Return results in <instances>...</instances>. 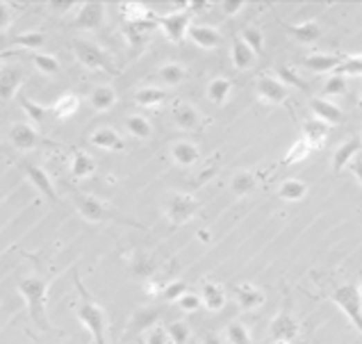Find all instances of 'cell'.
<instances>
[{
    "mask_svg": "<svg viewBox=\"0 0 362 344\" xmlns=\"http://www.w3.org/2000/svg\"><path fill=\"white\" fill-rule=\"evenodd\" d=\"M21 169H23V174H26L28 183L33 185L39 194H44L46 199H51L55 203H60V194H57V190H55L51 176L46 174L42 167H37V164H30V162H23Z\"/></svg>",
    "mask_w": 362,
    "mask_h": 344,
    "instance_id": "cell-13",
    "label": "cell"
},
{
    "mask_svg": "<svg viewBox=\"0 0 362 344\" xmlns=\"http://www.w3.org/2000/svg\"><path fill=\"white\" fill-rule=\"evenodd\" d=\"M89 144L96 148H105V151H114V153L125 151V139L109 126H100L93 130L89 135Z\"/></svg>",
    "mask_w": 362,
    "mask_h": 344,
    "instance_id": "cell-17",
    "label": "cell"
},
{
    "mask_svg": "<svg viewBox=\"0 0 362 344\" xmlns=\"http://www.w3.org/2000/svg\"><path fill=\"white\" fill-rule=\"evenodd\" d=\"M242 42L248 46L251 51H253L255 55H260L262 53V48H264V37H262V33H260L257 28H253V26H246L242 30Z\"/></svg>",
    "mask_w": 362,
    "mask_h": 344,
    "instance_id": "cell-42",
    "label": "cell"
},
{
    "mask_svg": "<svg viewBox=\"0 0 362 344\" xmlns=\"http://www.w3.org/2000/svg\"><path fill=\"white\" fill-rule=\"evenodd\" d=\"M187 39L194 44V46H199V48L203 51H215L219 44H221V33H219L217 28H212V26H192L190 28V33H187Z\"/></svg>",
    "mask_w": 362,
    "mask_h": 344,
    "instance_id": "cell-19",
    "label": "cell"
},
{
    "mask_svg": "<svg viewBox=\"0 0 362 344\" xmlns=\"http://www.w3.org/2000/svg\"><path fill=\"white\" fill-rule=\"evenodd\" d=\"M226 338H228V344H253L248 328L244 326L242 322H230V324H228L226 326Z\"/></svg>",
    "mask_w": 362,
    "mask_h": 344,
    "instance_id": "cell-40",
    "label": "cell"
},
{
    "mask_svg": "<svg viewBox=\"0 0 362 344\" xmlns=\"http://www.w3.org/2000/svg\"><path fill=\"white\" fill-rule=\"evenodd\" d=\"M121 344H123V342H121Z\"/></svg>",
    "mask_w": 362,
    "mask_h": 344,
    "instance_id": "cell-59",
    "label": "cell"
},
{
    "mask_svg": "<svg viewBox=\"0 0 362 344\" xmlns=\"http://www.w3.org/2000/svg\"><path fill=\"white\" fill-rule=\"evenodd\" d=\"M257 187V178L255 174H251V171H237V174L233 176L230 181V190L235 197H246Z\"/></svg>",
    "mask_w": 362,
    "mask_h": 344,
    "instance_id": "cell-35",
    "label": "cell"
},
{
    "mask_svg": "<svg viewBox=\"0 0 362 344\" xmlns=\"http://www.w3.org/2000/svg\"><path fill=\"white\" fill-rule=\"evenodd\" d=\"M230 91H233V82L228 78H215L210 80L208 84V100L215 105H224L228 98H230Z\"/></svg>",
    "mask_w": 362,
    "mask_h": 344,
    "instance_id": "cell-34",
    "label": "cell"
},
{
    "mask_svg": "<svg viewBox=\"0 0 362 344\" xmlns=\"http://www.w3.org/2000/svg\"><path fill=\"white\" fill-rule=\"evenodd\" d=\"M30 60H33V64L37 66V71H42L46 75H57L62 69L60 60L48 53H30Z\"/></svg>",
    "mask_w": 362,
    "mask_h": 344,
    "instance_id": "cell-37",
    "label": "cell"
},
{
    "mask_svg": "<svg viewBox=\"0 0 362 344\" xmlns=\"http://www.w3.org/2000/svg\"><path fill=\"white\" fill-rule=\"evenodd\" d=\"M346 91V78L344 75H337V73H330V78L324 84V93L326 96H342Z\"/></svg>",
    "mask_w": 362,
    "mask_h": 344,
    "instance_id": "cell-47",
    "label": "cell"
},
{
    "mask_svg": "<svg viewBox=\"0 0 362 344\" xmlns=\"http://www.w3.org/2000/svg\"><path fill=\"white\" fill-rule=\"evenodd\" d=\"M14 44H17L19 48L37 53L39 48H44L46 46V35L39 33V30H30V33H21V35L14 37Z\"/></svg>",
    "mask_w": 362,
    "mask_h": 344,
    "instance_id": "cell-38",
    "label": "cell"
},
{
    "mask_svg": "<svg viewBox=\"0 0 362 344\" xmlns=\"http://www.w3.org/2000/svg\"><path fill=\"white\" fill-rule=\"evenodd\" d=\"M244 7H246V3H242V0H224L221 12H224V17H237Z\"/></svg>",
    "mask_w": 362,
    "mask_h": 344,
    "instance_id": "cell-50",
    "label": "cell"
},
{
    "mask_svg": "<svg viewBox=\"0 0 362 344\" xmlns=\"http://www.w3.org/2000/svg\"><path fill=\"white\" fill-rule=\"evenodd\" d=\"M169 98V91L162 89V87H139L135 91V103L146 107V109H155V107H162L167 103Z\"/></svg>",
    "mask_w": 362,
    "mask_h": 344,
    "instance_id": "cell-28",
    "label": "cell"
},
{
    "mask_svg": "<svg viewBox=\"0 0 362 344\" xmlns=\"http://www.w3.org/2000/svg\"><path fill=\"white\" fill-rule=\"evenodd\" d=\"M75 7H78V12L73 14V26L78 30L91 33V30H98L105 23V14H107L105 3L91 0V3H80V5H75Z\"/></svg>",
    "mask_w": 362,
    "mask_h": 344,
    "instance_id": "cell-8",
    "label": "cell"
},
{
    "mask_svg": "<svg viewBox=\"0 0 362 344\" xmlns=\"http://www.w3.org/2000/svg\"><path fill=\"white\" fill-rule=\"evenodd\" d=\"M349 171L353 176H356V181L362 185V158H356L351 164H349Z\"/></svg>",
    "mask_w": 362,
    "mask_h": 344,
    "instance_id": "cell-52",
    "label": "cell"
},
{
    "mask_svg": "<svg viewBox=\"0 0 362 344\" xmlns=\"http://www.w3.org/2000/svg\"><path fill=\"white\" fill-rule=\"evenodd\" d=\"M171 119L180 130H199L201 114L192 103H176L171 109Z\"/></svg>",
    "mask_w": 362,
    "mask_h": 344,
    "instance_id": "cell-20",
    "label": "cell"
},
{
    "mask_svg": "<svg viewBox=\"0 0 362 344\" xmlns=\"http://www.w3.org/2000/svg\"><path fill=\"white\" fill-rule=\"evenodd\" d=\"M19 292L26 299L28 317L39 331L48 333L51 331V319L48 310H46V301H48V280L44 276H26L19 280Z\"/></svg>",
    "mask_w": 362,
    "mask_h": 344,
    "instance_id": "cell-1",
    "label": "cell"
},
{
    "mask_svg": "<svg viewBox=\"0 0 362 344\" xmlns=\"http://www.w3.org/2000/svg\"><path fill=\"white\" fill-rule=\"evenodd\" d=\"M73 206L78 210V215H80L84 221H89V224L114 221V224H125V226H132V228H144L146 230L144 224L132 221V219H128V217H121L114 208H109L107 203H103V201L96 199V197H91V194L75 192L73 194Z\"/></svg>",
    "mask_w": 362,
    "mask_h": 344,
    "instance_id": "cell-3",
    "label": "cell"
},
{
    "mask_svg": "<svg viewBox=\"0 0 362 344\" xmlns=\"http://www.w3.org/2000/svg\"><path fill=\"white\" fill-rule=\"evenodd\" d=\"M123 126H125V130H128L135 139H151V137H153V126H151V121H148L146 116H141V114H130V116H125Z\"/></svg>",
    "mask_w": 362,
    "mask_h": 344,
    "instance_id": "cell-33",
    "label": "cell"
},
{
    "mask_svg": "<svg viewBox=\"0 0 362 344\" xmlns=\"http://www.w3.org/2000/svg\"><path fill=\"white\" fill-rule=\"evenodd\" d=\"M255 60L257 55L248 48L246 44L242 42V37H233V46H230V62L237 71H246V69H253L255 66Z\"/></svg>",
    "mask_w": 362,
    "mask_h": 344,
    "instance_id": "cell-22",
    "label": "cell"
},
{
    "mask_svg": "<svg viewBox=\"0 0 362 344\" xmlns=\"http://www.w3.org/2000/svg\"><path fill=\"white\" fill-rule=\"evenodd\" d=\"M310 107H312V112H314V119L324 121L328 128L340 126V123L344 121V112L330 98H312L310 100Z\"/></svg>",
    "mask_w": 362,
    "mask_h": 344,
    "instance_id": "cell-16",
    "label": "cell"
},
{
    "mask_svg": "<svg viewBox=\"0 0 362 344\" xmlns=\"http://www.w3.org/2000/svg\"><path fill=\"white\" fill-rule=\"evenodd\" d=\"M164 333H167V338L173 342V344H187L190 342V326L185 322H173L164 328Z\"/></svg>",
    "mask_w": 362,
    "mask_h": 344,
    "instance_id": "cell-43",
    "label": "cell"
},
{
    "mask_svg": "<svg viewBox=\"0 0 362 344\" xmlns=\"http://www.w3.org/2000/svg\"><path fill=\"white\" fill-rule=\"evenodd\" d=\"M360 107H362V91H360Z\"/></svg>",
    "mask_w": 362,
    "mask_h": 344,
    "instance_id": "cell-56",
    "label": "cell"
},
{
    "mask_svg": "<svg viewBox=\"0 0 362 344\" xmlns=\"http://www.w3.org/2000/svg\"><path fill=\"white\" fill-rule=\"evenodd\" d=\"M119 10L123 14L125 23H135V21H146V19H155L157 14H153L144 3H123L119 5Z\"/></svg>",
    "mask_w": 362,
    "mask_h": 344,
    "instance_id": "cell-36",
    "label": "cell"
},
{
    "mask_svg": "<svg viewBox=\"0 0 362 344\" xmlns=\"http://www.w3.org/2000/svg\"><path fill=\"white\" fill-rule=\"evenodd\" d=\"M12 21H14L12 5L5 3V0H0V33H5V30L12 26Z\"/></svg>",
    "mask_w": 362,
    "mask_h": 344,
    "instance_id": "cell-49",
    "label": "cell"
},
{
    "mask_svg": "<svg viewBox=\"0 0 362 344\" xmlns=\"http://www.w3.org/2000/svg\"><path fill=\"white\" fill-rule=\"evenodd\" d=\"M69 169H71V176H73L75 181L91 178L93 174H96V160H93L89 153H84V151H80V148H75L73 155H71Z\"/></svg>",
    "mask_w": 362,
    "mask_h": 344,
    "instance_id": "cell-21",
    "label": "cell"
},
{
    "mask_svg": "<svg viewBox=\"0 0 362 344\" xmlns=\"http://www.w3.org/2000/svg\"><path fill=\"white\" fill-rule=\"evenodd\" d=\"M358 290H360V296H362V271H360V287Z\"/></svg>",
    "mask_w": 362,
    "mask_h": 344,
    "instance_id": "cell-55",
    "label": "cell"
},
{
    "mask_svg": "<svg viewBox=\"0 0 362 344\" xmlns=\"http://www.w3.org/2000/svg\"><path fill=\"white\" fill-rule=\"evenodd\" d=\"M360 142H362V137H360Z\"/></svg>",
    "mask_w": 362,
    "mask_h": 344,
    "instance_id": "cell-58",
    "label": "cell"
},
{
    "mask_svg": "<svg viewBox=\"0 0 362 344\" xmlns=\"http://www.w3.org/2000/svg\"><path fill=\"white\" fill-rule=\"evenodd\" d=\"M14 53H17V51H3V53H0V62H5L7 57H12Z\"/></svg>",
    "mask_w": 362,
    "mask_h": 344,
    "instance_id": "cell-54",
    "label": "cell"
},
{
    "mask_svg": "<svg viewBox=\"0 0 362 344\" xmlns=\"http://www.w3.org/2000/svg\"><path fill=\"white\" fill-rule=\"evenodd\" d=\"M71 48H73L75 60L87 69V71H96V73H109V75H116V66L112 57L100 48L98 44L89 42V39H80L75 37L71 42Z\"/></svg>",
    "mask_w": 362,
    "mask_h": 344,
    "instance_id": "cell-4",
    "label": "cell"
},
{
    "mask_svg": "<svg viewBox=\"0 0 362 344\" xmlns=\"http://www.w3.org/2000/svg\"><path fill=\"white\" fill-rule=\"evenodd\" d=\"M162 208L171 226H185L201 210V201L185 192H169L162 201Z\"/></svg>",
    "mask_w": 362,
    "mask_h": 344,
    "instance_id": "cell-5",
    "label": "cell"
},
{
    "mask_svg": "<svg viewBox=\"0 0 362 344\" xmlns=\"http://www.w3.org/2000/svg\"><path fill=\"white\" fill-rule=\"evenodd\" d=\"M185 292H190V290H187V283H185V280H171V283H167V285L162 287L160 296H162L164 301L176 303Z\"/></svg>",
    "mask_w": 362,
    "mask_h": 344,
    "instance_id": "cell-44",
    "label": "cell"
},
{
    "mask_svg": "<svg viewBox=\"0 0 362 344\" xmlns=\"http://www.w3.org/2000/svg\"><path fill=\"white\" fill-rule=\"evenodd\" d=\"M176 303H178V308L183 310V312H196V310H199V308L203 306V303H201V296L196 294V292H185Z\"/></svg>",
    "mask_w": 362,
    "mask_h": 344,
    "instance_id": "cell-48",
    "label": "cell"
},
{
    "mask_svg": "<svg viewBox=\"0 0 362 344\" xmlns=\"http://www.w3.org/2000/svg\"><path fill=\"white\" fill-rule=\"evenodd\" d=\"M276 78H278V80H280L282 84H285L287 89H292V87L301 89V91L308 89V84H305V80H301V75H298L296 71H292L289 66H278V69H276Z\"/></svg>",
    "mask_w": 362,
    "mask_h": 344,
    "instance_id": "cell-41",
    "label": "cell"
},
{
    "mask_svg": "<svg viewBox=\"0 0 362 344\" xmlns=\"http://www.w3.org/2000/svg\"><path fill=\"white\" fill-rule=\"evenodd\" d=\"M255 91H257V98L269 105H282V103H287V98H289V89L276 75H269V73L257 75Z\"/></svg>",
    "mask_w": 362,
    "mask_h": 344,
    "instance_id": "cell-9",
    "label": "cell"
},
{
    "mask_svg": "<svg viewBox=\"0 0 362 344\" xmlns=\"http://www.w3.org/2000/svg\"><path fill=\"white\" fill-rule=\"evenodd\" d=\"M78 107H80V96L71 91V93H64V96H60L57 100H55L53 107H51V114L55 116V119L64 121L78 112Z\"/></svg>",
    "mask_w": 362,
    "mask_h": 344,
    "instance_id": "cell-31",
    "label": "cell"
},
{
    "mask_svg": "<svg viewBox=\"0 0 362 344\" xmlns=\"http://www.w3.org/2000/svg\"><path fill=\"white\" fill-rule=\"evenodd\" d=\"M119 96H116L114 87H109V84H96L91 91H89V105L96 109V112H109Z\"/></svg>",
    "mask_w": 362,
    "mask_h": 344,
    "instance_id": "cell-26",
    "label": "cell"
},
{
    "mask_svg": "<svg viewBox=\"0 0 362 344\" xmlns=\"http://www.w3.org/2000/svg\"><path fill=\"white\" fill-rule=\"evenodd\" d=\"M203 344H221V340L217 338V335H206V340H203Z\"/></svg>",
    "mask_w": 362,
    "mask_h": 344,
    "instance_id": "cell-53",
    "label": "cell"
},
{
    "mask_svg": "<svg viewBox=\"0 0 362 344\" xmlns=\"http://www.w3.org/2000/svg\"><path fill=\"white\" fill-rule=\"evenodd\" d=\"M167 333H164V328L160 326H155L151 328V331L146 333V338H144V344H167Z\"/></svg>",
    "mask_w": 362,
    "mask_h": 344,
    "instance_id": "cell-51",
    "label": "cell"
},
{
    "mask_svg": "<svg viewBox=\"0 0 362 344\" xmlns=\"http://www.w3.org/2000/svg\"><path fill=\"white\" fill-rule=\"evenodd\" d=\"M280 26L285 28L298 44H314L321 37V28L317 21H303V23H296V26H292V23H280Z\"/></svg>",
    "mask_w": 362,
    "mask_h": 344,
    "instance_id": "cell-24",
    "label": "cell"
},
{
    "mask_svg": "<svg viewBox=\"0 0 362 344\" xmlns=\"http://www.w3.org/2000/svg\"><path fill=\"white\" fill-rule=\"evenodd\" d=\"M23 80H26V71H23L21 66L0 64V100H3V103L14 100Z\"/></svg>",
    "mask_w": 362,
    "mask_h": 344,
    "instance_id": "cell-11",
    "label": "cell"
},
{
    "mask_svg": "<svg viewBox=\"0 0 362 344\" xmlns=\"http://www.w3.org/2000/svg\"><path fill=\"white\" fill-rule=\"evenodd\" d=\"M10 142L19 151H35L42 144V137H39V132L30 123H14L10 128Z\"/></svg>",
    "mask_w": 362,
    "mask_h": 344,
    "instance_id": "cell-15",
    "label": "cell"
},
{
    "mask_svg": "<svg viewBox=\"0 0 362 344\" xmlns=\"http://www.w3.org/2000/svg\"><path fill=\"white\" fill-rule=\"evenodd\" d=\"M235 299L242 310H255L264 303V292L251 283H239L235 287Z\"/></svg>",
    "mask_w": 362,
    "mask_h": 344,
    "instance_id": "cell-23",
    "label": "cell"
},
{
    "mask_svg": "<svg viewBox=\"0 0 362 344\" xmlns=\"http://www.w3.org/2000/svg\"><path fill=\"white\" fill-rule=\"evenodd\" d=\"M360 148H362L360 137H351L349 142H344V144H340L335 148V153H333V174L335 176H340L342 171L349 167L353 160H356Z\"/></svg>",
    "mask_w": 362,
    "mask_h": 344,
    "instance_id": "cell-18",
    "label": "cell"
},
{
    "mask_svg": "<svg viewBox=\"0 0 362 344\" xmlns=\"http://www.w3.org/2000/svg\"><path fill=\"white\" fill-rule=\"evenodd\" d=\"M157 28L162 30V35L167 37V42L171 44H183L187 39V33L192 28V14L190 12H171L162 14L155 19Z\"/></svg>",
    "mask_w": 362,
    "mask_h": 344,
    "instance_id": "cell-7",
    "label": "cell"
},
{
    "mask_svg": "<svg viewBox=\"0 0 362 344\" xmlns=\"http://www.w3.org/2000/svg\"><path fill=\"white\" fill-rule=\"evenodd\" d=\"M171 158L180 167H194L201 162V151L194 142H176L171 146Z\"/></svg>",
    "mask_w": 362,
    "mask_h": 344,
    "instance_id": "cell-27",
    "label": "cell"
},
{
    "mask_svg": "<svg viewBox=\"0 0 362 344\" xmlns=\"http://www.w3.org/2000/svg\"><path fill=\"white\" fill-rule=\"evenodd\" d=\"M199 296H201V303L210 312H219L226 306V292H224V287L217 283H203Z\"/></svg>",
    "mask_w": 362,
    "mask_h": 344,
    "instance_id": "cell-29",
    "label": "cell"
},
{
    "mask_svg": "<svg viewBox=\"0 0 362 344\" xmlns=\"http://www.w3.org/2000/svg\"><path fill=\"white\" fill-rule=\"evenodd\" d=\"M155 19L135 21V23H123V39L128 42V46H130L132 51H139V48H144V46H146V42L151 39V35L157 30Z\"/></svg>",
    "mask_w": 362,
    "mask_h": 344,
    "instance_id": "cell-12",
    "label": "cell"
},
{
    "mask_svg": "<svg viewBox=\"0 0 362 344\" xmlns=\"http://www.w3.org/2000/svg\"><path fill=\"white\" fill-rule=\"evenodd\" d=\"M330 301L340 308L349 322L356 326V331L362 335V296L356 285H340L337 290L330 294Z\"/></svg>",
    "mask_w": 362,
    "mask_h": 344,
    "instance_id": "cell-6",
    "label": "cell"
},
{
    "mask_svg": "<svg viewBox=\"0 0 362 344\" xmlns=\"http://www.w3.org/2000/svg\"><path fill=\"white\" fill-rule=\"evenodd\" d=\"M337 75H362V55H346L342 66L335 71Z\"/></svg>",
    "mask_w": 362,
    "mask_h": 344,
    "instance_id": "cell-46",
    "label": "cell"
},
{
    "mask_svg": "<svg viewBox=\"0 0 362 344\" xmlns=\"http://www.w3.org/2000/svg\"><path fill=\"white\" fill-rule=\"evenodd\" d=\"M167 344H173V342H171V340H167Z\"/></svg>",
    "mask_w": 362,
    "mask_h": 344,
    "instance_id": "cell-57",
    "label": "cell"
},
{
    "mask_svg": "<svg viewBox=\"0 0 362 344\" xmlns=\"http://www.w3.org/2000/svg\"><path fill=\"white\" fill-rule=\"evenodd\" d=\"M75 285H78V294H80V303L75 306L78 322L91 333L93 344H107V312H105V308L87 294V290L82 287L78 276H75Z\"/></svg>",
    "mask_w": 362,
    "mask_h": 344,
    "instance_id": "cell-2",
    "label": "cell"
},
{
    "mask_svg": "<svg viewBox=\"0 0 362 344\" xmlns=\"http://www.w3.org/2000/svg\"><path fill=\"white\" fill-rule=\"evenodd\" d=\"M310 155V146L303 142V139H298V142L292 144V148L287 151V155L282 158V164H296V162H303L305 158Z\"/></svg>",
    "mask_w": 362,
    "mask_h": 344,
    "instance_id": "cell-45",
    "label": "cell"
},
{
    "mask_svg": "<svg viewBox=\"0 0 362 344\" xmlns=\"http://www.w3.org/2000/svg\"><path fill=\"white\" fill-rule=\"evenodd\" d=\"M346 55H328V53H312L303 57V66L312 73H335L342 66Z\"/></svg>",
    "mask_w": 362,
    "mask_h": 344,
    "instance_id": "cell-14",
    "label": "cell"
},
{
    "mask_svg": "<svg viewBox=\"0 0 362 344\" xmlns=\"http://www.w3.org/2000/svg\"><path fill=\"white\" fill-rule=\"evenodd\" d=\"M185 78H187V69L183 64H178V62H167V64L157 69V80H160L162 89L178 87L180 82H185Z\"/></svg>",
    "mask_w": 362,
    "mask_h": 344,
    "instance_id": "cell-30",
    "label": "cell"
},
{
    "mask_svg": "<svg viewBox=\"0 0 362 344\" xmlns=\"http://www.w3.org/2000/svg\"><path fill=\"white\" fill-rule=\"evenodd\" d=\"M328 135H330V128L326 126L324 121L310 119V121L303 123V137L301 139L310 146V151H312V148H321V146H324Z\"/></svg>",
    "mask_w": 362,
    "mask_h": 344,
    "instance_id": "cell-25",
    "label": "cell"
},
{
    "mask_svg": "<svg viewBox=\"0 0 362 344\" xmlns=\"http://www.w3.org/2000/svg\"><path fill=\"white\" fill-rule=\"evenodd\" d=\"M310 187L305 185L301 178H287V181H282L280 187H278V199L282 201H301L305 199V194H308Z\"/></svg>",
    "mask_w": 362,
    "mask_h": 344,
    "instance_id": "cell-32",
    "label": "cell"
},
{
    "mask_svg": "<svg viewBox=\"0 0 362 344\" xmlns=\"http://www.w3.org/2000/svg\"><path fill=\"white\" fill-rule=\"evenodd\" d=\"M21 107H23V112L28 114V119L33 121V123H42L46 116L51 114V107L39 105L37 100L28 98V96H21Z\"/></svg>",
    "mask_w": 362,
    "mask_h": 344,
    "instance_id": "cell-39",
    "label": "cell"
},
{
    "mask_svg": "<svg viewBox=\"0 0 362 344\" xmlns=\"http://www.w3.org/2000/svg\"><path fill=\"white\" fill-rule=\"evenodd\" d=\"M269 335L273 344H294L298 335V322L287 308H282L269 326Z\"/></svg>",
    "mask_w": 362,
    "mask_h": 344,
    "instance_id": "cell-10",
    "label": "cell"
}]
</instances>
